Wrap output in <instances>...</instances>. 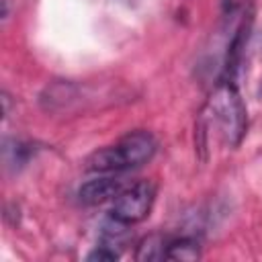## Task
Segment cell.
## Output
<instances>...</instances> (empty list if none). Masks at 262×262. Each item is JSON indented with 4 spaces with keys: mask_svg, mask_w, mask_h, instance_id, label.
Listing matches in <instances>:
<instances>
[{
    "mask_svg": "<svg viewBox=\"0 0 262 262\" xmlns=\"http://www.w3.org/2000/svg\"><path fill=\"white\" fill-rule=\"evenodd\" d=\"M248 129V111L242 100V94L235 86V80L223 78L207 104L203 106L196 123L199 147L205 149L211 135L223 141L229 147H237Z\"/></svg>",
    "mask_w": 262,
    "mask_h": 262,
    "instance_id": "cell-1",
    "label": "cell"
},
{
    "mask_svg": "<svg viewBox=\"0 0 262 262\" xmlns=\"http://www.w3.org/2000/svg\"><path fill=\"white\" fill-rule=\"evenodd\" d=\"M158 151V141L149 131L135 129L113 145H104L86 158V170L94 174H123L147 164Z\"/></svg>",
    "mask_w": 262,
    "mask_h": 262,
    "instance_id": "cell-2",
    "label": "cell"
},
{
    "mask_svg": "<svg viewBox=\"0 0 262 262\" xmlns=\"http://www.w3.org/2000/svg\"><path fill=\"white\" fill-rule=\"evenodd\" d=\"M154 201H156V184L149 180H137L129 186H123V190L115 196L108 217L127 227L135 225L149 215Z\"/></svg>",
    "mask_w": 262,
    "mask_h": 262,
    "instance_id": "cell-3",
    "label": "cell"
},
{
    "mask_svg": "<svg viewBox=\"0 0 262 262\" xmlns=\"http://www.w3.org/2000/svg\"><path fill=\"white\" fill-rule=\"evenodd\" d=\"M123 180L117 178V174H98V178H92L84 182L78 190V199L86 207H96L108 201H115V196L123 190Z\"/></svg>",
    "mask_w": 262,
    "mask_h": 262,
    "instance_id": "cell-4",
    "label": "cell"
},
{
    "mask_svg": "<svg viewBox=\"0 0 262 262\" xmlns=\"http://www.w3.org/2000/svg\"><path fill=\"white\" fill-rule=\"evenodd\" d=\"M201 256V244L192 235H168L164 260H196Z\"/></svg>",
    "mask_w": 262,
    "mask_h": 262,
    "instance_id": "cell-5",
    "label": "cell"
},
{
    "mask_svg": "<svg viewBox=\"0 0 262 262\" xmlns=\"http://www.w3.org/2000/svg\"><path fill=\"white\" fill-rule=\"evenodd\" d=\"M166 244H168V235H164V233H149L147 237H143L139 242L135 258L137 260H164Z\"/></svg>",
    "mask_w": 262,
    "mask_h": 262,
    "instance_id": "cell-6",
    "label": "cell"
},
{
    "mask_svg": "<svg viewBox=\"0 0 262 262\" xmlns=\"http://www.w3.org/2000/svg\"><path fill=\"white\" fill-rule=\"evenodd\" d=\"M121 256V250L115 248V246H108V244H98L90 254H88V260H117Z\"/></svg>",
    "mask_w": 262,
    "mask_h": 262,
    "instance_id": "cell-7",
    "label": "cell"
},
{
    "mask_svg": "<svg viewBox=\"0 0 262 262\" xmlns=\"http://www.w3.org/2000/svg\"><path fill=\"white\" fill-rule=\"evenodd\" d=\"M260 98H262V86H260Z\"/></svg>",
    "mask_w": 262,
    "mask_h": 262,
    "instance_id": "cell-8",
    "label": "cell"
}]
</instances>
